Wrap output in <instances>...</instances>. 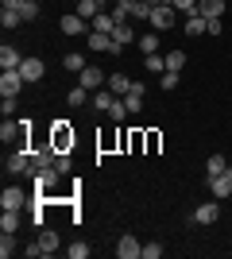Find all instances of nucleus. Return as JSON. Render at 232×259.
<instances>
[{
	"label": "nucleus",
	"instance_id": "f257e3e1",
	"mask_svg": "<svg viewBox=\"0 0 232 259\" xmlns=\"http://www.w3.org/2000/svg\"><path fill=\"white\" fill-rule=\"evenodd\" d=\"M174 20H178L174 4H155V8H151V27H155V31H170Z\"/></svg>",
	"mask_w": 232,
	"mask_h": 259
},
{
	"label": "nucleus",
	"instance_id": "f03ea898",
	"mask_svg": "<svg viewBox=\"0 0 232 259\" xmlns=\"http://www.w3.org/2000/svg\"><path fill=\"white\" fill-rule=\"evenodd\" d=\"M74 140H77V136H74V128H70L66 120H58V124H55V132H51V143L58 147V155H62V151H74Z\"/></svg>",
	"mask_w": 232,
	"mask_h": 259
},
{
	"label": "nucleus",
	"instance_id": "7ed1b4c3",
	"mask_svg": "<svg viewBox=\"0 0 232 259\" xmlns=\"http://www.w3.org/2000/svg\"><path fill=\"white\" fill-rule=\"evenodd\" d=\"M209 190L217 201H224V197L232 194V166H224L221 174H209Z\"/></svg>",
	"mask_w": 232,
	"mask_h": 259
},
{
	"label": "nucleus",
	"instance_id": "20e7f679",
	"mask_svg": "<svg viewBox=\"0 0 232 259\" xmlns=\"http://www.w3.org/2000/svg\"><path fill=\"white\" fill-rule=\"evenodd\" d=\"M8 170L12 174H35V162H31V151H12L8 155Z\"/></svg>",
	"mask_w": 232,
	"mask_h": 259
},
{
	"label": "nucleus",
	"instance_id": "39448f33",
	"mask_svg": "<svg viewBox=\"0 0 232 259\" xmlns=\"http://www.w3.org/2000/svg\"><path fill=\"white\" fill-rule=\"evenodd\" d=\"M23 85H27V81H23L20 70H4V77H0V93H4V97H16Z\"/></svg>",
	"mask_w": 232,
	"mask_h": 259
},
{
	"label": "nucleus",
	"instance_id": "423d86ee",
	"mask_svg": "<svg viewBox=\"0 0 232 259\" xmlns=\"http://www.w3.org/2000/svg\"><path fill=\"white\" fill-rule=\"evenodd\" d=\"M58 178H62V174H58L55 166H43V170H35V190H39V194H51L58 186Z\"/></svg>",
	"mask_w": 232,
	"mask_h": 259
},
{
	"label": "nucleus",
	"instance_id": "0eeeda50",
	"mask_svg": "<svg viewBox=\"0 0 232 259\" xmlns=\"http://www.w3.org/2000/svg\"><path fill=\"white\" fill-rule=\"evenodd\" d=\"M55 159H58V147H55V143H43V147H35V151H31L35 170H43V166H55Z\"/></svg>",
	"mask_w": 232,
	"mask_h": 259
},
{
	"label": "nucleus",
	"instance_id": "6e6552de",
	"mask_svg": "<svg viewBox=\"0 0 232 259\" xmlns=\"http://www.w3.org/2000/svg\"><path fill=\"white\" fill-rule=\"evenodd\" d=\"M35 244H39V255H55L62 240H58V232H55V228H43V232L35 236Z\"/></svg>",
	"mask_w": 232,
	"mask_h": 259
},
{
	"label": "nucleus",
	"instance_id": "1a4fd4ad",
	"mask_svg": "<svg viewBox=\"0 0 232 259\" xmlns=\"http://www.w3.org/2000/svg\"><path fill=\"white\" fill-rule=\"evenodd\" d=\"M217 217H221V205H217V197L194 209V221H198V225H217Z\"/></svg>",
	"mask_w": 232,
	"mask_h": 259
},
{
	"label": "nucleus",
	"instance_id": "9d476101",
	"mask_svg": "<svg viewBox=\"0 0 232 259\" xmlns=\"http://www.w3.org/2000/svg\"><path fill=\"white\" fill-rule=\"evenodd\" d=\"M116 255H120V259H140V255H144V244H140L135 236H120V244H116Z\"/></svg>",
	"mask_w": 232,
	"mask_h": 259
},
{
	"label": "nucleus",
	"instance_id": "9b49d317",
	"mask_svg": "<svg viewBox=\"0 0 232 259\" xmlns=\"http://www.w3.org/2000/svg\"><path fill=\"white\" fill-rule=\"evenodd\" d=\"M105 81H109V77L101 74L97 66H85V70L77 74V85H85V89H101V85H105Z\"/></svg>",
	"mask_w": 232,
	"mask_h": 259
},
{
	"label": "nucleus",
	"instance_id": "f8f14e48",
	"mask_svg": "<svg viewBox=\"0 0 232 259\" xmlns=\"http://www.w3.org/2000/svg\"><path fill=\"white\" fill-rule=\"evenodd\" d=\"M23 201H27V194H23L20 186H8L0 194V209H23Z\"/></svg>",
	"mask_w": 232,
	"mask_h": 259
},
{
	"label": "nucleus",
	"instance_id": "ddd939ff",
	"mask_svg": "<svg viewBox=\"0 0 232 259\" xmlns=\"http://www.w3.org/2000/svg\"><path fill=\"white\" fill-rule=\"evenodd\" d=\"M182 27H186V35H209V20H205V16H198V12H190Z\"/></svg>",
	"mask_w": 232,
	"mask_h": 259
},
{
	"label": "nucleus",
	"instance_id": "4468645a",
	"mask_svg": "<svg viewBox=\"0 0 232 259\" xmlns=\"http://www.w3.org/2000/svg\"><path fill=\"white\" fill-rule=\"evenodd\" d=\"M20 74H23V81H43V62L39 58H23Z\"/></svg>",
	"mask_w": 232,
	"mask_h": 259
},
{
	"label": "nucleus",
	"instance_id": "2eb2a0df",
	"mask_svg": "<svg viewBox=\"0 0 232 259\" xmlns=\"http://www.w3.org/2000/svg\"><path fill=\"white\" fill-rule=\"evenodd\" d=\"M0 66H4V70H20L23 66V58H20V51H16V47H0Z\"/></svg>",
	"mask_w": 232,
	"mask_h": 259
},
{
	"label": "nucleus",
	"instance_id": "dca6fc26",
	"mask_svg": "<svg viewBox=\"0 0 232 259\" xmlns=\"http://www.w3.org/2000/svg\"><path fill=\"white\" fill-rule=\"evenodd\" d=\"M105 85H109L116 97H128V89H132V77H128V74H109V81H105Z\"/></svg>",
	"mask_w": 232,
	"mask_h": 259
},
{
	"label": "nucleus",
	"instance_id": "f3484780",
	"mask_svg": "<svg viewBox=\"0 0 232 259\" xmlns=\"http://www.w3.org/2000/svg\"><path fill=\"white\" fill-rule=\"evenodd\" d=\"M58 27H62V31L66 35H85V20H81V16H62V20H58Z\"/></svg>",
	"mask_w": 232,
	"mask_h": 259
},
{
	"label": "nucleus",
	"instance_id": "a211bd4d",
	"mask_svg": "<svg viewBox=\"0 0 232 259\" xmlns=\"http://www.w3.org/2000/svg\"><path fill=\"white\" fill-rule=\"evenodd\" d=\"M198 16H205V20L224 16V0H198Z\"/></svg>",
	"mask_w": 232,
	"mask_h": 259
},
{
	"label": "nucleus",
	"instance_id": "6ab92c4d",
	"mask_svg": "<svg viewBox=\"0 0 232 259\" xmlns=\"http://www.w3.org/2000/svg\"><path fill=\"white\" fill-rule=\"evenodd\" d=\"M186 51H166V70H170V74H182V70H186Z\"/></svg>",
	"mask_w": 232,
	"mask_h": 259
},
{
	"label": "nucleus",
	"instance_id": "aec40b11",
	"mask_svg": "<svg viewBox=\"0 0 232 259\" xmlns=\"http://www.w3.org/2000/svg\"><path fill=\"white\" fill-rule=\"evenodd\" d=\"M16 248H20V244H16V232H0V259H12Z\"/></svg>",
	"mask_w": 232,
	"mask_h": 259
},
{
	"label": "nucleus",
	"instance_id": "412c9836",
	"mask_svg": "<svg viewBox=\"0 0 232 259\" xmlns=\"http://www.w3.org/2000/svg\"><path fill=\"white\" fill-rule=\"evenodd\" d=\"M144 66L151 70V74H166V54H159V51H155V54H144Z\"/></svg>",
	"mask_w": 232,
	"mask_h": 259
},
{
	"label": "nucleus",
	"instance_id": "4be33fe9",
	"mask_svg": "<svg viewBox=\"0 0 232 259\" xmlns=\"http://www.w3.org/2000/svg\"><path fill=\"white\" fill-rule=\"evenodd\" d=\"M77 16H81V20H97L101 4H97V0H77Z\"/></svg>",
	"mask_w": 232,
	"mask_h": 259
},
{
	"label": "nucleus",
	"instance_id": "5701e85b",
	"mask_svg": "<svg viewBox=\"0 0 232 259\" xmlns=\"http://www.w3.org/2000/svg\"><path fill=\"white\" fill-rule=\"evenodd\" d=\"M20 228V209H4V217H0V232H16Z\"/></svg>",
	"mask_w": 232,
	"mask_h": 259
},
{
	"label": "nucleus",
	"instance_id": "b1692460",
	"mask_svg": "<svg viewBox=\"0 0 232 259\" xmlns=\"http://www.w3.org/2000/svg\"><path fill=\"white\" fill-rule=\"evenodd\" d=\"M93 31H105V35L116 31V20H112V12H101L97 20H93Z\"/></svg>",
	"mask_w": 232,
	"mask_h": 259
},
{
	"label": "nucleus",
	"instance_id": "393cba45",
	"mask_svg": "<svg viewBox=\"0 0 232 259\" xmlns=\"http://www.w3.org/2000/svg\"><path fill=\"white\" fill-rule=\"evenodd\" d=\"M0 23H4V27H8V31H12V27H20V23H23L20 8H4V12H0Z\"/></svg>",
	"mask_w": 232,
	"mask_h": 259
},
{
	"label": "nucleus",
	"instance_id": "a878e982",
	"mask_svg": "<svg viewBox=\"0 0 232 259\" xmlns=\"http://www.w3.org/2000/svg\"><path fill=\"white\" fill-rule=\"evenodd\" d=\"M62 66H66V70H74V74H81V70H85V54H66V58H62Z\"/></svg>",
	"mask_w": 232,
	"mask_h": 259
},
{
	"label": "nucleus",
	"instance_id": "bb28decb",
	"mask_svg": "<svg viewBox=\"0 0 232 259\" xmlns=\"http://www.w3.org/2000/svg\"><path fill=\"white\" fill-rule=\"evenodd\" d=\"M128 39H132V27H128V23H116V31H112V43H116V47H128Z\"/></svg>",
	"mask_w": 232,
	"mask_h": 259
},
{
	"label": "nucleus",
	"instance_id": "cd10ccee",
	"mask_svg": "<svg viewBox=\"0 0 232 259\" xmlns=\"http://www.w3.org/2000/svg\"><path fill=\"white\" fill-rule=\"evenodd\" d=\"M93 105H97V112H109V108L116 105V93H97V97H93Z\"/></svg>",
	"mask_w": 232,
	"mask_h": 259
},
{
	"label": "nucleus",
	"instance_id": "c85d7f7f",
	"mask_svg": "<svg viewBox=\"0 0 232 259\" xmlns=\"http://www.w3.org/2000/svg\"><path fill=\"white\" fill-rule=\"evenodd\" d=\"M140 51H144V54H155V51H159V35H155V31H147L144 39H140Z\"/></svg>",
	"mask_w": 232,
	"mask_h": 259
},
{
	"label": "nucleus",
	"instance_id": "c756f323",
	"mask_svg": "<svg viewBox=\"0 0 232 259\" xmlns=\"http://www.w3.org/2000/svg\"><path fill=\"white\" fill-rule=\"evenodd\" d=\"M151 8H155V4H144V0H132V16H135V20H151Z\"/></svg>",
	"mask_w": 232,
	"mask_h": 259
},
{
	"label": "nucleus",
	"instance_id": "7c9ffc66",
	"mask_svg": "<svg viewBox=\"0 0 232 259\" xmlns=\"http://www.w3.org/2000/svg\"><path fill=\"white\" fill-rule=\"evenodd\" d=\"M20 16H23V23L35 20V16H39V4H35V0H23V4H20Z\"/></svg>",
	"mask_w": 232,
	"mask_h": 259
},
{
	"label": "nucleus",
	"instance_id": "2f4dec72",
	"mask_svg": "<svg viewBox=\"0 0 232 259\" xmlns=\"http://www.w3.org/2000/svg\"><path fill=\"white\" fill-rule=\"evenodd\" d=\"M85 93H89L85 85H77V89H70V93H66V101H70V105L77 108V105H85Z\"/></svg>",
	"mask_w": 232,
	"mask_h": 259
},
{
	"label": "nucleus",
	"instance_id": "473e14b6",
	"mask_svg": "<svg viewBox=\"0 0 232 259\" xmlns=\"http://www.w3.org/2000/svg\"><path fill=\"white\" fill-rule=\"evenodd\" d=\"M109 116H112V120H116V124H120V120H128V105H124V101H120V97H116V105H112V108H109Z\"/></svg>",
	"mask_w": 232,
	"mask_h": 259
},
{
	"label": "nucleus",
	"instance_id": "72a5a7b5",
	"mask_svg": "<svg viewBox=\"0 0 232 259\" xmlns=\"http://www.w3.org/2000/svg\"><path fill=\"white\" fill-rule=\"evenodd\" d=\"M124 105H128V116H135V112L144 108V97H135V93H128V97H124Z\"/></svg>",
	"mask_w": 232,
	"mask_h": 259
},
{
	"label": "nucleus",
	"instance_id": "f704fd0d",
	"mask_svg": "<svg viewBox=\"0 0 232 259\" xmlns=\"http://www.w3.org/2000/svg\"><path fill=\"white\" fill-rule=\"evenodd\" d=\"M205 170H209V174H221V170H224V155H209Z\"/></svg>",
	"mask_w": 232,
	"mask_h": 259
},
{
	"label": "nucleus",
	"instance_id": "c9c22d12",
	"mask_svg": "<svg viewBox=\"0 0 232 259\" xmlns=\"http://www.w3.org/2000/svg\"><path fill=\"white\" fill-rule=\"evenodd\" d=\"M159 77H163V89H166V93H174V89H178V74L166 70V74H159Z\"/></svg>",
	"mask_w": 232,
	"mask_h": 259
},
{
	"label": "nucleus",
	"instance_id": "e433bc0d",
	"mask_svg": "<svg viewBox=\"0 0 232 259\" xmlns=\"http://www.w3.org/2000/svg\"><path fill=\"white\" fill-rule=\"evenodd\" d=\"M55 170H58V174H70V151H62V155L55 159Z\"/></svg>",
	"mask_w": 232,
	"mask_h": 259
},
{
	"label": "nucleus",
	"instance_id": "4c0bfd02",
	"mask_svg": "<svg viewBox=\"0 0 232 259\" xmlns=\"http://www.w3.org/2000/svg\"><path fill=\"white\" fill-rule=\"evenodd\" d=\"M170 4H174L178 12H186V16H190V12H198V0H170Z\"/></svg>",
	"mask_w": 232,
	"mask_h": 259
},
{
	"label": "nucleus",
	"instance_id": "58836bf2",
	"mask_svg": "<svg viewBox=\"0 0 232 259\" xmlns=\"http://www.w3.org/2000/svg\"><path fill=\"white\" fill-rule=\"evenodd\" d=\"M89 255V244H70V259H85Z\"/></svg>",
	"mask_w": 232,
	"mask_h": 259
},
{
	"label": "nucleus",
	"instance_id": "ea45409f",
	"mask_svg": "<svg viewBox=\"0 0 232 259\" xmlns=\"http://www.w3.org/2000/svg\"><path fill=\"white\" fill-rule=\"evenodd\" d=\"M163 255V244H144V259H159Z\"/></svg>",
	"mask_w": 232,
	"mask_h": 259
},
{
	"label": "nucleus",
	"instance_id": "a19ab883",
	"mask_svg": "<svg viewBox=\"0 0 232 259\" xmlns=\"http://www.w3.org/2000/svg\"><path fill=\"white\" fill-rule=\"evenodd\" d=\"M0 112H4V116H16V97H4V101H0Z\"/></svg>",
	"mask_w": 232,
	"mask_h": 259
},
{
	"label": "nucleus",
	"instance_id": "79ce46f5",
	"mask_svg": "<svg viewBox=\"0 0 232 259\" xmlns=\"http://www.w3.org/2000/svg\"><path fill=\"white\" fill-rule=\"evenodd\" d=\"M209 35H224V23H221V16H213V20H209Z\"/></svg>",
	"mask_w": 232,
	"mask_h": 259
},
{
	"label": "nucleus",
	"instance_id": "37998d69",
	"mask_svg": "<svg viewBox=\"0 0 232 259\" xmlns=\"http://www.w3.org/2000/svg\"><path fill=\"white\" fill-rule=\"evenodd\" d=\"M144 143H147V151H155V147H159V132H147Z\"/></svg>",
	"mask_w": 232,
	"mask_h": 259
},
{
	"label": "nucleus",
	"instance_id": "c03bdc74",
	"mask_svg": "<svg viewBox=\"0 0 232 259\" xmlns=\"http://www.w3.org/2000/svg\"><path fill=\"white\" fill-rule=\"evenodd\" d=\"M23 0H4V8H20Z\"/></svg>",
	"mask_w": 232,
	"mask_h": 259
},
{
	"label": "nucleus",
	"instance_id": "a18cd8bd",
	"mask_svg": "<svg viewBox=\"0 0 232 259\" xmlns=\"http://www.w3.org/2000/svg\"><path fill=\"white\" fill-rule=\"evenodd\" d=\"M144 4H163V0H144Z\"/></svg>",
	"mask_w": 232,
	"mask_h": 259
},
{
	"label": "nucleus",
	"instance_id": "49530a36",
	"mask_svg": "<svg viewBox=\"0 0 232 259\" xmlns=\"http://www.w3.org/2000/svg\"><path fill=\"white\" fill-rule=\"evenodd\" d=\"M163 4H170V0H163Z\"/></svg>",
	"mask_w": 232,
	"mask_h": 259
},
{
	"label": "nucleus",
	"instance_id": "de8ad7c7",
	"mask_svg": "<svg viewBox=\"0 0 232 259\" xmlns=\"http://www.w3.org/2000/svg\"><path fill=\"white\" fill-rule=\"evenodd\" d=\"M97 4H105V0H97Z\"/></svg>",
	"mask_w": 232,
	"mask_h": 259
}]
</instances>
